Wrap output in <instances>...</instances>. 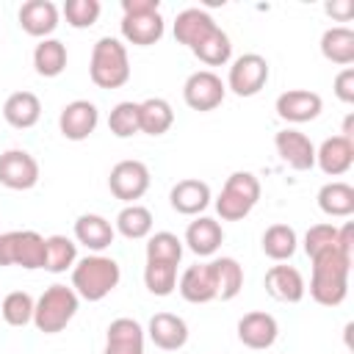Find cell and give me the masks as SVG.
<instances>
[{"mask_svg":"<svg viewBox=\"0 0 354 354\" xmlns=\"http://www.w3.org/2000/svg\"><path fill=\"white\" fill-rule=\"evenodd\" d=\"M313 277H310V296L324 307H337L348 296V271H351V254L340 246H332L315 257Z\"/></svg>","mask_w":354,"mask_h":354,"instance_id":"obj_1","label":"cell"},{"mask_svg":"<svg viewBox=\"0 0 354 354\" xmlns=\"http://www.w3.org/2000/svg\"><path fill=\"white\" fill-rule=\"evenodd\" d=\"M119 279V263L105 254H86L72 266V290L86 301H102L111 290H116Z\"/></svg>","mask_w":354,"mask_h":354,"instance_id":"obj_2","label":"cell"},{"mask_svg":"<svg viewBox=\"0 0 354 354\" xmlns=\"http://www.w3.org/2000/svg\"><path fill=\"white\" fill-rule=\"evenodd\" d=\"M88 77H91V83L97 88H122L130 80L127 47L119 39H113V36L97 39V44L91 50Z\"/></svg>","mask_w":354,"mask_h":354,"instance_id":"obj_3","label":"cell"},{"mask_svg":"<svg viewBox=\"0 0 354 354\" xmlns=\"http://www.w3.org/2000/svg\"><path fill=\"white\" fill-rule=\"evenodd\" d=\"M77 304H80V296L55 282L50 285L39 299H36V307H33V326L41 332V335H58L66 329V324L75 318L77 313Z\"/></svg>","mask_w":354,"mask_h":354,"instance_id":"obj_4","label":"cell"},{"mask_svg":"<svg viewBox=\"0 0 354 354\" xmlns=\"http://www.w3.org/2000/svg\"><path fill=\"white\" fill-rule=\"evenodd\" d=\"M260 202V180L252 171H232L216 196V213L221 221H241L246 218L254 205Z\"/></svg>","mask_w":354,"mask_h":354,"instance_id":"obj_5","label":"cell"},{"mask_svg":"<svg viewBox=\"0 0 354 354\" xmlns=\"http://www.w3.org/2000/svg\"><path fill=\"white\" fill-rule=\"evenodd\" d=\"M47 238L36 230H11L0 232V266H19L28 271L44 268Z\"/></svg>","mask_w":354,"mask_h":354,"instance_id":"obj_6","label":"cell"},{"mask_svg":"<svg viewBox=\"0 0 354 354\" xmlns=\"http://www.w3.org/2000/svg\"><path fill=\"white\" fill-rule=\"evenodd\" d=\"M268 83V61L260 53H243L230 64L227 72V88L235 97H254Z\"/></svg>","mask_w":354,"mask_h":354,"instance_id":"obj_7","label":"cell"},{"mask_svg":"<svg viewBox=\"0 0 354 354\" xmlns=\"http://www.w3.org/2000/svg\"><path fill=\"white\" fill-rule=\"evenodd\" d=\"M224 94H227V86H224V80L213 69H196L183 83V100H185V105L191 111H199V113L216 111L224 102Z\"/></svg>","mask_w":354,"mask_h":354,"instance_id":"obj_8","label":"cell"},{"mask_svg":"<svg viewBox=\"0 0 354 354\" xmlns=\"http://www.w3.org/2000/svg\"><path fill=\"white\" fill-rule=\"evenodd\" d=\"M149 180H152V177H149L147 163L130 158V160H119V163L111 169V174H108V188H111V194H113L116 199H122V202H127V205H136V199H141V196L147 194Z\"/></svg>","mask_w":354,"mask_h":354,"instance_id":"obj_9","label":"cell"},{"mask_svg":"<svg viewBox=\"0 0 354 354\" xmlns=\"http://www.w3.org/2000/svg\"><path fill=\"white\" fill-rule=\"evenodd\" d=\"M39 183V160L28 149H6L0 155V185L11 191H30Z\"/></svg>","mask_w":354,"mask_h":354,"instance_id":"obj_10","label":"cell"},{"mask_svg":"<svg viewBox=\"0 0 354 354\" xmlns=\"http://www.w3.org/2000/svg\"><path fill=\"white\" fill-rule=\"evenodd\" d=\"M100 124V111L88 100H72L58 113V130L66 141H86Z\"/></svg>","mask_w":354,"mask_h":354,"instance_id":"obj_11","label":"cell"},{"mask_svg":"<svg viewBox=\"0 0 354 354\" xmlns=\"http://www.w3.org/2000/svg\"><path fill=\"white\" fill-rule=\"evenodd\" d=\"M274 108H277V116L282 122L304 124V122L318 119V113L324 111V100H321V94H315L310 88H290V91H282L277 97Z\"/></svg>","mask_w":354,"mask_h":354,"instance_id":"obj_12","label":"cell"},{"mask_svg":"<svg viewBox=\"0 0 354 354\" xmlns=\"http://www.w3.org/2000/svg\"><path fill=\"white\" fill-rule=\"evenodd\" d=\"M277 337H279V324L266 310H252L238 321V340L246 348H254V351L271 348Z\"/></svg>","mask_w":354,"mask_h":354,"instance_id":"obj_13","label":"cell"},{"mask_svg":"<svg viewBox=\"0 0 354 354\" xmlns=\"http://www.w3.org/2000/svg\"><path fill=\"white\" fill-rule=\"evenodd\" d=\"M274 147H277V155L282 158V163H288L293 171H307L315 166V144L293 127L279 130L274 136Z\"/></svg>","mask_w":354,"mask_h":354,"instance_id":"obj_14","label":"cell"},{"mask_svg":"<svg viewBox=\"0 0 354 354\" xmlns=\"http://www.w3.org/2000/svg\"><path fill=\"white\" fill-rule=\"evenodd\" d=\"M177 290L185 301L191 304H207L213 299H218V288H216V271L213 263H196L188 266L177 282Z\"/></svg>","mask_w":354,"mask_h":354,"instance_id":"obj_15","label":"cell"},{"mask_svg":"<svg viewBox=\"0 0 354 354\" xmlns=\"http://www.w3.org/2000/svg\"><path fill=\"white\" fill-rule=\"evenodd\" d=\"M263 285H266V293L271 299L285 301V304H299L304 299V293H307V285H304L301 271L293 268V266H282V263L279 266H271L266 271Z\"/></svg>","mask_w":354,"mask_h":354,"instance_id":"obj_16","label":"cell"},{"mask_svg":"<svg viewBox=\"0 0 354 354\" xmlns=\"http://www.w3.org/2000/svg\"><path fill=\"white\" fill-rule=\"evenodd\" d=\"M144 326L136 318H113L105 329L102 354H144Z\"/></svg>","mask_w":354,"mask_h":354,"instance_id":"obj_17","label":"cell"},{"mask_svg":"<svg viewBox=\"0 0 354 354\" xmlns=\"http://www.w3.org/2000/svg\"><path fill=\"white\" fill-rule=\"evenodd\" d=\"M58 6L53 0H28L19 6V28L33 39H50V33L58 28Z\"/></svg>","mask_w":354,"mask_h":354,"instance_id":"obj_18","label":"cell"},{"mask_svg":"<svg viewBox=\"0 0 354 354\" xmlns=\"http://www.w3.org/2000/svg\"><path fill=\"white\" fill-rule=\"evenodd\" d=\"M315 166L326 177H340L354 166V138L346 136H332L324 138L321 147L315 149Z\"/></svg>","mask_w":354,"mask_h":354,"instance_id":"obj_19","label":"cell"},{"mask_svg":"<svg viewBox=\"0 0 354 354\" xmlns=\"http://www.w3.org/2000/svg\"><path fill=\"white\" fill-rule=\"evenodd\" d=\"M210 199H213L210 196V185L205 180H196V177L180 180L169 191V205L180 216H199V213H205V207L210 205Z\"/></svg>","mask_w":354,"mask_h":354,"instance_id":"obj_20","label":"cell"},{"mask_svg":"<svg viewBox=\"0 0 354 354\" xmlns=\"http://www.w3.org/2000/svg\"><path fill=\"white\" fill-rule=\"evenodd\" d=\"M147 337L163 351H177L188 343V324L174 313H155L147 324Z\"/></svg>","mask_w":354,"mask_h":354,"instance_id":"obj_21","label":"cell"},{"mask_svg":"<svg viewBox=\"0 0 354 354\" xmlns=\"http://www.w3.org/2000/svg\"><path fill=\"white\" fill-rule=\"evenodd\" d=\"M119 28H122L124 41H130L136 47H149V44H158L163 39L166 22H163L160 11H152V14H124Z\"/></svg>","mask_w":354,"mask_h":354,"instance_id":"obj_22","label":"cell"},{"mask_svg":"<svg viewBox=\"0 0 354 354\" xmlns=\"http://www.w3.org/2000/svg\"><path fill=\"white\" fill-rule=\"evenodd\" d=\"M216 28H218L216 19L205 8H183L174 17V39H177V44H185L188 50H194Z\"/></svg>","mask_w":354,"mask_h":354,"instance_id":"obj_23","label":"cell"},{"mask_svg":"<svg viewBox=\"0 0 354 354\" xmlns=\"http://www.w3.org/2000/svg\"><path fill=\"white\" fill-rule=\"evenodd\" d=\"M196 257H213L218 252V246L224 243V230L216 218L210 216H196L188 230H185V241H183Z\"/></svg>","mask_w":354,"mask_h":354,"instance_id":"obj_24","label":"cell"},{"mask_svg":"<svg viewBox=\"0 0 354 354\" xmlns=\"http://www.w3.org/2000/svg\"><path fill=\"white\" fill-rule=\"evenodd\" d=\"M113 235H116L113 224L100 213H83L75 221V241L83 243L91 254H100L102 249H108L113 243Z\"/></svg>","mask_w":354,"mask_h":354,"instance_id":"obj_25","label":"cell"},{"mask_svg":"<svg viewBox=\"0 0 354 354\" xmlns=\"http://www.w3.org/2000/svg\"><path fill=\"white\" fill-rule=\"evenodd\" d=\"M3 119L14 130H30L41 119V100L33 91H14L3 102Z\"/></svg>","mask_w":354,"mask_h":354,"instance_id":"obj_26","label":"cell"},{"mask_svg":"<svg viewBox=\"0 0 354 354\" xmlns=\"http://www.w3.org/2000/svg\"><path fill=\"white\" fill-rule=\"evenodd\" d=\"M321 55L337 66L354 64V30L346 25L326 28L321 36Z\"/></svg>","mask_w":354,"mask_h":354,"instance_id":"obj_27","label":"cell"},{"mask_svg":"<svg viewBox=\"0 0 354 354\" xmlns=\"http://www.w3.org/2000/svg\"><path fill=\"white\" fill-rule=\"evenodd\" d=\"M318 207L329 218H348L354 213V188L348 183H340V180H332V183L321 185Z\"/></svg>","mask_w":354,"mask_h":354,"instance_id":"obj_28","label":"cell"},{"mask_svg":"<svg viewBox=\"0 0 354 354\" xmlns=\"http://www.w3.org/2000/svg\"><path fill=\"white\" fill-rule=\"evenodd\" d=\"M66 61H69V53L61 39H53V36L41 39L33 50V69L41 77H58L66 69Z\"/></svg>","mask_w":354,"mask_h":354,"instance_id":"obj_29","label":"cell"},{"mask_svg":"<svg viewBox=\"0 0 354 354\" xmlns=\"http://www.w3.org/2000/svg\"><path fill=\"white\" fill-rule=\"evenodd\" d=\"M260 246H263L266 257H271L274 263H285V260H290L296 254L299 235L288 224H271V227H266V232L260 238Z\"/></svg>","mask_w":354,"mask_h":354,"instance_id":"obj_30","label":"cell"},{"mask_svg":"<svg viewBox=\"0 0 354 354\" xmlns=\"http://www.w3.org/2000/svg\"><path fill=\"white\" fill-rule=\"evenodd\" d=\"M138 119H141V133L163 136L174 124V108L163 97H149V100L138 102Z\"/></svg>","mask_w":354,"mask_h":354,"instance_id":"obj_31","label":"cell"},{"mask_svg":"<svg viewBox=\"0 0 354 354\" xmlns=\"http://www.w3.org/2000/svg\"><path fill=\"white\" fill-rule=\"evenodd\" d=\"M113 230L119 235H124L127 241H141V238H149L152 235V213L149 207L144 205H124L119 213H116V221H113Z\"/></svg>","mask_w":354,"mask_h":354,"instance_id":"obj_32","label":"cell"},{"mask_svg":"<svg viewBox=\"0 0 354 354\" xmlns=\"http://www.w3.org/2000/svg\"><path fill=\"white\" fill-rule=\"evenodd\" d=\"M216 271V288L221 301H232L243 288V266L235 257H216L210 260Z\"/></svg>","mask_w":354,"mask_h":354,"instance_id":"obj_33","label":"cell"},{"mask_svg":"<svg viewBox=\"0 0 354 354\" xmlns=\"http://www.w3.org/2000/svg\"><path fill=\"white\" fill-rule=\"evenodd\" d=\"M77 263V243L66 235H50L47 238V254H44V271L64 274Z\"/></svg>","mask_w":354,"mask_h":354,"instance_id":"obj_34","label":"cell"},{"mask_svg":"<svg viewBox=\"0 0 354 354\" xmlns=\"http://www.w3.org/2000/svg\"><path fill=\"white\" fill-rule=\"evenodd\" d=\"M205 66H224L230 58H232V41H230V36L221 30V28H216L207 39H202L194 50H191Z\"/></svg>","mask_w":354,"mask_h":354,"instance_id":"obj_35","label":"cell"},{"mask_svg":"<svg viewBox=\"0 0 354 354\" xmlns=\"http://www.w3.org/2000/svg\"><path fill=\"white\" fill-rule=\"evenodd\" d=\"M33 307L36 301L28 290H11L0 301V315L8 326H28L33 324Z\"/></svg>","mask_w":354,"mask_h":354,"instance_id":"obj_36","label":"cell"},{"mask_svg":"<svg viewBox=\"0 0 354 354\" xmlns=\"http://www.w3.org/2000/svg\"><path fill=\"white\" fill-rule=\"evenodd\" d=\"M144 285L152 296H169L177 288V266L174 263H160V260H147L144 266Z\"/></svg>","mask_w":354,"mask_h":354,"instance_id":"obj_37","label":"cell"},{"mask_svg":"<svg viewBox=\"0 0 354 354\" xmlns=\"http://www.w3.org/2000/svg\"><path fill=\"white\" fill-rule=\"evenodd\" d=\"M108 130L116 136V138H133L141 133V119H138V102H116L111 108V116H108Z\"/></svg>","mask_w":354,"mask_h":354,"instance_id":"obj_38","label":"cell"},{"mask_svg":"<svg viewBox=\"0 0 354 354\" xmlns=\"http://www.w3.org/2000/svg\"><path fill=\"white\" fill-rule=\"evenodd\" d=\"M183 249H185L183 241L174 232H166V230H160V232H155V235L147 238V260H160V263L180 266Z\"/></svg>","mask_w":354,"mask_h":354,"instance_id":"obj_39","label":"cell"},{"mask_svg":"<svg viewBox=\"0 0 354 354\" xmlns=\"http://www.w3.org/2000/svg\"><path fill=\"white\" fill-rule=\"evenodd\" d=\"M100 0H66L64 3V17H66V25L75 28V30H83V28H91L97 19H100Z\"/></svg>","mask_w":354,"mask_h":354,"instance_id":"obj_40","label":"cell"},{"mask_svg":"<svg viewBox=\"0 0 354 354\" xmlns=\"http://www.w3.org/2000/svg\"><path fill=\"white\" fill-rule=\"evenodd\" d=\"M337 246V227L335 224H313L307 232H304V252L307 257H315L326 249Z\"/></svg>","mask_w":354,"mask_h":354,"instance_id":"obj_41","label":"cell"},{"mask_svg":"<svg viewBox=\"0 0 354 354\" xmlns=\"http://www.w3.org/2000/svg\"><path fill=\"white\" fill-rule=\"evenodd\" d=\"M332 91H335V97H337L340 102L354 105V69H351V66H343V69L335 75Z\"/></svg>","mask_w":354,"mask_h":354,"instance_id":"obj_42","label":"cell"},{"mask_svg":"<svg viewBox=\"0 0 354 354\" xmlns=\"http://www.w3.org/2000/svg\"><path fill=\"white\" fill-rule=\"evenodd\" d=\"M124 14H152L160 11V0H122Z\"/></svg>","mask_w":354,"mask_h":354,"instance_id":"obj_43","label":"cell"},{"mask_svg":"<svg viewBox=\"0 0 354 354\" xmlns=\"http://www.w3.org/2000/svg\"><path fill=\"white\" fill-rule=\"evenodd\" d=\"M326 14L340 19V22H348L354 17V3L351 0H332V3H326Z\"/></svg>","mask_w":354,"mask_h":354,"instance_id":"obj_44","label":"cell"},{"mask_svg":"<svg viewBox=\"0 0 354 354\" xmlns=\"http://www.w3.org/2000/svg\"><path fill=\"white\" fill-rule=\"evenodd\" d=\"M351 124H354V116L348 113V116H346V122H343V133H340V136H346V138H351V136H354V133H351Z\"/></svg>","mask_w":354,"mask_h":354,"instance_id":"obj_45","label":"cell"}]
</instances>
